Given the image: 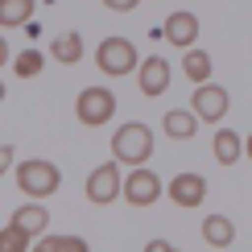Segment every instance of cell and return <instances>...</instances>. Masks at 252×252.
Instances as JSON below:
<instances>
[{"label":"cell","mask_w":252,"mask_h":252,"mask_svg":"<svg viewBox=\"0 0 252 252\" xmlns=\"http://www.w3.org/2000/svg\"><path fill=\"white\" fill-rule=\"evenodd\" d=\"M149 157H153V132H149V124L132 120V124H120V128L112 132V161L136 170V165H145Z\"/></svg>","instance_id":"6da1fadb"},{"label":"cell","mask_w":252,"mask_h":252,"mask_svg":"<svg viewBox=\"0 0 252 252\" xmlns=\"http://www.w3.org/2000/svg\"><path fill=\"white\" fill-rule=\"evenodd\" d=\"M13 174H17V190H21V194H29L33 203H37V198H50V194L62 186V170H58L54 161H46V157L21 161Z\"/></svg>","instance_id":"7a4b0ae2"},{"label":"cell","mask_w":252,"mask_h":252,"mask_svg":"<svg viewBox=\"0 0 252 252\" xmlns=\"http://www.w3.org/2000/svg\"><path fill=\"white\" fill-rule=\"evenodd\" d=\"M95 66H99V75L120 79V75H132L141 66V54H136V46L128 37H103L95 50Z\"/></svg>","instance_id":"3957f363"},{"label":"cell","mask_w":252,"mask_h":252,"mask_svg":"<svg viewBox=\"0 0 252 252\" xmlns=\"http://www.w3.org/2000/svg\"><path fill=\"white\" fill-rule=\"evenodd\" d=\"M75 116L87 124V128H99L116 116V95L108 87H83L79 99H75Z\"/></svg>","instance_id":"277c9868"},{"label":"cell","mask_w":252,"mask_h":252,"mask_svg":"<svg viewBox=\"0 0 252 252\" xmlns=\"http://www.w3.org/2000/svg\"><path fill=\"white\" fill-rule=\"evenodd\" d=\"M227 108H232V95H227V87H219V83H198L194 95H190V112L198 116V124H215L227 116Z\"/></svg>","instance_id":"5b68a950"},{"label":"cell","mask_w":252,"mask_h":252,"mask_svg":"<svg viewBox=\"0 0 252 252\" xmlns=\"http://www.w3.org/2000/svg\"><path fill=\"white\" fill-rule=\"evenodd\" d=\"M120 198H128V207H153L161 198V178H157L149 165H136V170L124 178Z\"/></svg>","instance_id":"8992f818"},{"label":"cell","mask_w":252,"mask_h":252,"mask_svg":"<svg viewBox=\"0 0 252 252\" xmlns=\"http://www.w3.org/2000/svg\"><path fill=\"white\" fill-rule=\"evenodd\" d=\"M120 186H124L120 161H103V165H95V170L87 174V198H91L95 207L116 203V198H120Z\"/></svg>","instance_id":"52a82bcc"},{"label":"cell","mask_w":252,"mask_h":252,"mask_svg":"<svg viewBox=\"0 0 252 252\" xmlns=\"http://www.w3.org/2000/svg\"><path fill=\"white\" fill-rule=\"evenodd\" d=\"M170 62H165L161 54H149V58H141V66H136V87L145 91V95H161V91H170Z\"/></svg>","instance_id":"ba28073f"},{"label":"cell","mask_w":252,"mask_h":252,"mask_svg":"<svg viewBox=\"0 0 252 252\" xmlns=\"http://www.w3.org/2000/svg\"><path fill=\"white\" fill-rule=\"evenodd\" d=\"M165 194H170L178 207H198V203L207 198V178H203V174H190V170H186V174H174L170 186H165Z\"/></svg>","instance_id":"9c48e42d"},{"label":"cell","mask_w":252,"mask_h":252,"mask_svg":"<svg viewBox=\"0 0 252 252\" xmlns=\"http://www.w3.org/2000/svg\"><path fill=\"white\" fill-rule=\"evenodd\" d=\"M165 41L178 46V50H190L194 41H198V17L186 13V8L170 13V17H165Z\"/></svg>","instance_id":"30bf717a"},{"label":"cell","mask_w":252,"mask_h":252,"mask_svg":"<svg viewBox=\"0 0 252 252\" xmlns=\"http://www.w3.org/2000/svg\"><path fill=\"white\" fill-rule=\"evenodd\" d=\"M161 128H165L170 141H190V136L198 132V116H194L190 108H174V112H165V116H161Z\"/></svg>","instance_id":"8fae6325"},{"label":"cell","mask_w":252,"mask_h":252,"mask_svg":"<svg viewBox=\"0 0 252 252\" xmlns=\"http://www.w3.org/2000/svg\"><path fill=\"white\" fill-rule=\"evenodd\" d=\"M211 149H215V161L219 165H236L240 157H244V136H236L232 128H219L215 141H211Z\"/></svg>","instance_id":"7c38bea8"},{"label":"cell","mask_w":252,"mask_h":252,"mask_svg":"<svg viewBox=\"0 0 252 252\" xmlns=\"http://www.w3.org/2000/svg\"><path fill=\"white\" fill-rule=\"evenodd\" d=\"M203 240L211 248H232V240H236V223L227 215H207L203 219Z\"/></svg>","instance_id":"4fadbf2b"},{"label":"cell","mask_w":252,"mask_h":252,"mask_svg":"<svg viewBox=\"0 0 252 252\" xmlns=\"http://www.w3.org/2000/svg\"><path fill=\"white\" fill-rule=\"evenodd\" d=\"M13 223H17V227H21V232H25L29 240H33L37 232H46L50 215H46V207H41V203H25V207H21V211L13 215Z\"/></svg>","instance_id":"5bb4252c"},{"label":"cell","mask_w":252,"mask_h":252,"mask_svg":"<svg viewBox=\"0 0 252 252\" xmlns=\"http://www.w3.org/2000/svg\"><path fill=\"white\" fill-rule=\"evenodd\" d=\"M33 17V0H0V29H17Z\"/></svg>","instance_id":"9a60e30c"},{"label":"cell","mask_w":252,"mask_h":252,"mask_svg":"<svg viewBox=\"0 0 252 252\" xmlns=\"http://www.w3.org/2000/svg\"><path fill=\"white\" fill-rule=\"evenodd\" d=\"M182 70H186V79H190L194 87L198 83H211V54H203V50L190 46V54L182 58Z\"/></svg>","instance_id":"2e32d148"},{"label":"cell","mask_w":252,"mask_h":252,"mask_svg":"<svg viewBox=\"0 0 252 252\" xmlns=\"http://www.w3.org/2000/svg\"><path fill=\"white\" fill-rule=\"evenodd\" d=\"M50 54H54L58 62H66V66H70V62H79V58H83V37L75 33V29H70V33H62V37L50 41Z\"/></svg>","instance_id":"e0dca14e"},{"label":"cell","mask_w":252,"mask_h":252,"mask_svg":"<svg viewBox=\"0 0 252 252\" xmlns=\"http://www.w3.org/2000/svg\"><path fill=\"white\" fill-rule=\"evenodd\" d=\"M29 248H33V240L21 232L17 223H4V227H0V252H29Z\"/></svg>","instance_id":"ac0fdd59"},{"label":"cell","mask_w":252,"mask_h":252,"mask_svg":"<svg viewBox=\"0 0 252 252\" xmlns=\"http://www.w3.org/2000/svg\"><path fill=\"white\" fill-rule=\"evenodd\" d=\"M41 66H46V54H41V50H25V54H17V58H13V70H17L21 79L41 75Z\"/></svg>","instance_id":"d6986e66"},{"label":"cell","mask_w":252,"mask_h":252,"mask_svg":"<svg viewBox=\"0 0 252 252\" xmlns=\"http://www.w3.org/2000/svg\"><path fill=\"white\" fill-rule=\"evenodd\" d=\"M58 252H87L83 236H58Z\"/></svg>","instance_id":"ffe728a7"},{"label":"cell","mask_w":252,"mask_h":252,"mask_svg":"<svg viewBox=\"0 0 252 252\" xmlns=\"http://www.w3.org/2000/svg\"><path fill=\"white\" fill-rule=\"evenodd\" d=\"M13 153H17L13 145H0V178H4L8 170H13Z\"/></svg>","instance_id":"44dd1931"},{"label":"cell","mask_w":252,"mask_h":252,"mask_svg":"<svg viewBox=\"0 0 252 252\" xmlns=\"http://www.w3.org/2000/svg\"><path fill=\"white\" fill-rule=\"evenodd\" d=\"M136 4H141V0H103V8H112V13H132Z\"/></svg>","instance_id":"7402d4cb"},{"label":"cell","mask_w":252,"mask_h":252,"mask_svg":"<svg viewBox=\"0 0 252 252\" xmlns=\"http://www.w3.org/2000/svg\"><path fill=\"white\" fill-rule=\"evenodd\" d=\"M29 252H58V236H41V240H37V244L29 248Z\"/></svg>","instance_id":"603a6c76"},{"label":"cell","mask_w":252,"mask_h":252,"mask_svg":"<svg viewBox=\"0 0 252 252\" xmlns=\"http://www.w3.org/2000/svg\"><path fill=\"white\" fill-rule=\"evenodd\" d=\"M145 252H174V244H170V240H149Z\"/></svg>","instance_id":"cb8c5ba5"},{"label":"cell","mask_w":252,"mask_h":252,"mask_svg":"<svg viewBox=\"0 0 252 252\" xmlns=\"http://www.w3.org/2000/svg\"><path fill=\"white\" fill-rule=\"evenodd\" d=\"M8 58H13V50H8V41H4V37H0V66H4V62H8Z\"/></svg>","instance_id":"d4e9b609"},{"label":"cell","mask_w":252,"mask_h":252,"mask_svg":"<svg viewBox=\"0 0 252 252\" xmlns=\"http://www.w3.org/2000/svg\"><path fill=\"white\" fill-rule=\"evenodd\" d=\"M244 157H252V132L244 136Z\"/></svg>","instance_id":"484cf974"},{"label":"cell","mask_w":252,"mask_h":252,"mask_svg":"<svg viewBox=\"0 0 252 252\" xmlns=\"http://www.w3.org/2000/svg\"><path fill=\"white\" fill-rule=\"evenodd\" d=\"M0 99H4V83H0Z\"/></svg>","instance_id":"4316f807"},{"label":"cell","mask_w":252,"mask_h":252,"mask_svg":"<svg viewBox=\"0 0 252 252\" xmlns=\"http://www.w3.org/2000/svg\"><path fill=\"white\" fill-rule=\"evenodd\" d=\"M174 252H178V248H174Z\"/></svg>","instance_id":"83f0119b"}]
</instances>
